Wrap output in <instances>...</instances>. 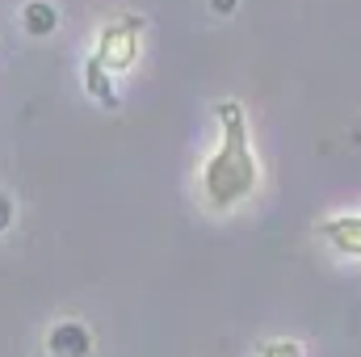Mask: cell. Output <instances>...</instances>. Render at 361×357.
<instances>
[{
	"instance_id": "obj_1",
	"label": "cell",
	"mask_w": 361,
	"mask_h": 357,
	"mask_svg": "<svg viewBox=\"0 0 361 357\" xmlns=\"http://www.w3.org/2000/svg\"><path fill=\"white\" fill-rule=\"evenodd\" d=\"M223 118H227V143L223 152L210 160L206 169V193H210V206H231L235 198H244L252 185H257V164L244 147V122H240V109L235 105H223Z\"/></svg>"
},
{
	"instance_id": "obj_2",
	"label": "cell",
	"mask_w": 361,
	"mask_h": 357,
	"mask_svg": "<svg viewBox=\"0 0 361 357\" xmlns=\"http://www.w3.org/2000/svg\"><path fill=\"white\" fill-rule=\"evenodd\" d=\"M51 345H55V353L80 357L85 349H89V337H85V328H76V324H63V328L51 337Z\"/></svg>"
},
{
	"instance_id": "obj_3",
	"label": "cell",
	"mask_w": 361,
	"mask_h": 357,
	"mask_svg": "<svg viewBox=\"0 0 361 357\" xmlns=\"http://www.w3.org/2000/svg\"><path fill=\"white\" fill-rule=\"evenodd\" d=\"M328 236L349 248V253H361V223H328Z\"/></svg>"
}]
</instances>
